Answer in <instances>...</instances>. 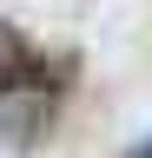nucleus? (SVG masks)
Returning a JSON list of instances; mask_svg holds the SVG:
<instances>
[{"label":"nucleus","mask_w":152,"mask_h":158,"mask_svg":"<svg viewBox=\"0 0 152 158\" xmlns=\"http://www.w3.org/2000/svg\"><path fill=\"white\" fill-rule=\"evenodd\" d=\"M60 92L53 79H27V86H0V145L33 152L53 132V112H60Z\"/></svg>","instance_id":"obj_1"},{"label":"nucleus","mask_w":152,"mask_h":158,"mask_svg":"<svg viewBox=\"0 0 152 158\" xmlns=\"http://www.w3.org/2000/svg\"><path fill=\"white\" fill-rule=\"evenodd\" d=\"M27 79H53V86H66V79L27 46V33H13L7 20H0V86H27Z\"/></svg>","instance_id":"obj_2"},{"label":"nucleus","mask_w":152,"mask_h":158,"mask_svg":"<svg viewBox=\"0 0 152 158\" xmlns=\"http://www.w3.org/2000/svg\"><path fill=\"white\" fill-rule=\"evenodd\" d=\"M126 158H152V138H145V145H132V152H126Z\"/></svg>","instance_id":"obj_3"}]
</instances>
